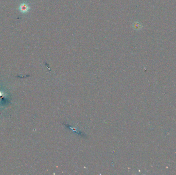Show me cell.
<instances>
[{"label": "cell", "instance_id": "6da1fadb", "mask_svg": "<svg viewBox=\"0 0 176 175\" xmlns=\"http://www.w3.org/2000/svg\"><path fill=\"white\" fill-rule=\"evenodd\" d=\"M19 9L20 11L22 13H26V12H28V10L30 9V7L28 6L27 4L23 3L20 5Z\"/></svg>", "mask_w": 176, "mask_h": 175}]
</instances>
